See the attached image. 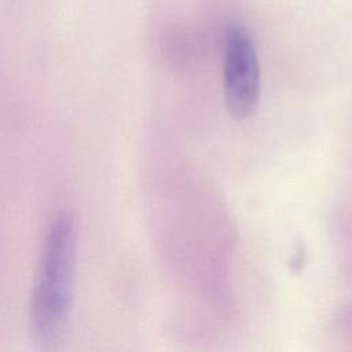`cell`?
I'll return each instance as SVG.
<instances>
[{
  "label": "cell",
  "instance_id": "obj_1",
  "mask_svg": "<svg viewBox=\"0 0 352 352\" xmlns=\"http://www.w3.org/2000/svg\"><path fill=\"white\" fill-rule=\"evenodd\" d=\"M76 270V226L58 214L43 241L37 276L29 302V327L36 341L55 344L65 333L72 311Z\"/></svg>",
  "mask_w": 352,
  "mask_h": 352
},
{
  "label": "cell",
  "instance_id": "obj_2",
  "mask_svg": "<svg viewBox=\"0 0 352 352\" xmlns=\"http://www.w3.org/2000/svg\"><path fill=\"white\" fill-rule=\"evenodd\" d=\"M224 98L228 111L238 120L250 117L260 98V67L248 30L231 26L224 43Z\"/></svg>",
  "mask_w": 352,
  "mask_h": 352
}]
</instances>
